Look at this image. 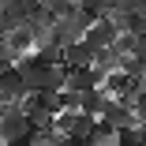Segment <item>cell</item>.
Segmentation results:
<instances>
[{
	"instance_id": "cell-1",
	"label": "cell",
	"mask_w": 146,
	"mask_h": 146,
	"mask_svg": "<svg viewBox=\"0 0 146 146\" xmlns=\"http://www.w3.org/2000/svg\"><path fill=\"white\" fill-rule=\"evenodd\" d=\"M86 26H90V19H86L79 8L71 11V15H64V19H56L52 23V30H49V45H56V49H68V45H75V41H82V34H86Z\"/></svg>"
},
{
	"instance_id": "cell-2",
	"label": "cell",
	"mask_w": 146,
	"mask_h": 146,
	"mask_svg": "<svg viewBox=\"0 0 146 146\" xmlns=\"http://www.w3.org/2000/svg\"><path fill=\"white\" fill-rule=\"evenodd\" d=\"M30 135V124H26V112L19 105H8L4 116H0V146H15Z\"/></svg>"
},
{
	"instance_id": "cell-3",
	"label": "cell",
	"mask_w": 146,
	"mask_h": 146,
	"mask_svg": "<svg viewBox=\"0 0 146 146\" xmlns=\"http://www.w3.org/2000/svg\"><path fill=\"white\" fill-rule=\"evenodd\" d=\"M15 71H19V79H23V86H26V94H41L45 90V64H38V56L30 52V56H19V60L11 64Z\"/></svg>"
},
{
	"instance_id": "cell-4",
	"label": "cell",
	"mask_w": 146,
	"mask_h": 146,
	"mask_svg": "<svg viewBox=\"0 0 146 146\" xmlns=\"http://www.w3.org/2000/svg\"><path fill=\"white\" fill-rule=\"evenodd\" d=\"M101 124H109V127H139V116H135V109L127 105V101H120V98H109L105 101V112L98 116Z\"/></svg>"
},
{
	"instance_id": "cell-5",
	"label": "cell",
	"mask_w": 146,
	"mask_h": 146,
	"mask_svg": "<svg viewBox=\"0 0 146 146\" xmlns=\"http://www.w3.org/2000/svg\"><path fill=\"white\" fill-rule=\"evenodd\" d=\"M116 34H120V30H116V23H112V19H98V23H90V26H86L82 41L90 45L94 52H101V49H109V45L116 41Z\"/></svg>"
},
{
	"instance_id": "cell-6",
	"label": "cell",
	"mask_w": 146,
	"mask_h": 146,
	"mask_svg": "<svg viewBox=\"0 0 146 146\" xmlns=\"http://www.w3.org/2000/svg\"><path fill=\"white\" fill-rule=\"evenodd\" d=\"M98 86H101V79H98L90 68H68V79H64V90H68V94L82 98V94L98 90Z\"/></svg>"
},
{
	"instance_id": "cell-7",
	"label": "cell",
	"mask_w": 146,
	"mask_h": 146,
	"mask_svg": "<svg viewBox=\"0 0 146 146\" xmlns=\"http://www.w3.org/2000/svg\"><path fill=\"white\" fill-rule=\"evenodd\" d=\"M23 98H26V86H23L19 71L8 68L4 75H0V105H19Z\"/></svg>"
},
{
	"instance_id": "cell-8",
	"label": "cell",
	"mask_w": 146,
	"mask_h": 146,
	"mask_svg": "<svg viewBox=\"0 0 146 146\" xmlns=\"http://www.w3.org/2000/svg\"><path fill=\"white\" fill-rule=\"evenodd\" d=\"M60 60H64V68H90L94 64V49L86 41H75V45H68L60 52Z\"/></svg>"
},
{
	"instance_id": "cell-9",
	"label": "cell",
	"mask_w": 146,
	"mask_h": 146,
	"mask_svg": "<svg viewBox=\"0 0 146 146\" xmlns=\"http://www.w3.org/2000/svg\"><path fill=\"white\" fill-rule=\"evenodd\" d=\"M105 101H109V94L98 86V90H90V94H82V98H79V112H82V116H90V120H98V116L105 112Z\"/></svg>"
},
{
	"instance_id": "cell-10",
	"label": "cell",
	"mask_w": 146,
	"mask_h": 146,
	"mask_svg": "<svg viewBox=\"0 0 146 146\" xmlns=\"http://www.w3.org/2000/svg\"><path fill=\"white\" fill-rule=\"evenodd\" d=\"M90 71H94L98 79H105L109 71H120V56L112 52V45H109V49H101V52H94V64H90Z\"/></svg>"
},
{
	"instance_id": "cell-11",
	"label": "cell",
	"mask_w": 146,
	"mask_h": 146,
	"mask_svg": "<svg viewBox=\"0 0 146 146\" xmlns=\"http://www.w3.org/2000/svg\"><path fill=\"white\" fill-rule=\"evenodd\" d=\"M135 45H139V38H131V34H116V41H112V52L124 60V56H131V52H135Z\"/></svg>"
},
{
	"instance_id": "cell-12",
	"label": "cell",
	"mask_w": 146,
	"mask_h": 146,
	"mask_svg": "<svg viewBox=\"0 0 146 146\" xmlns=\"http://www.w3.org/2000/svg\"><path fill=\"white\" fill-rule=\"evenodd\" d=\"M131 109H135V116H139V120L146 116V86H142V90L135 94V101H131Z\"/></svg>"
},
{
	"instance_id": "cell-13",
	"label": "cell",
	"mask_w": 146,
	"mask_h": 146,
	"mask_svg": "<svg viewBox=\"0 0 146 146\" xmlns=\"http://www.w3.org/2000/svg\"><path fill=\"white\" fill-rule=\"evenodd\" d=\"M131 60H135V64L142 68V75H146V41H139V45H135V52H131Z\"/></svg>"
},
{
	"instance_id": "cell-14",
	"label": "cell",
	"mask_w": 146,
	"mask_h": 146,
	"mask_svg": "<svg viewBox=\"0 0 146 146\" xmlns=\"http://www.w3.org/2000/svg\"><path fill=\"white\" fill-rule=\"evenodd\" d=\"M127 8H131L135 15H142V19H146V0H127Z\"/></svg>"
},
{
	"instance_id": "cell-15",
	"label": "cell",
	"mask_w": 146,
	"mask_h": 146,
	"mask_svg": "<svg viewBox=\"0 0 146 146\" xmlns=\"http://www.w3.org/2000/svg\"><path fill=\"white\" fill-rule=\"evenodd\" d=\"M11 64H15V60H11V56H8V52H0V75H4V71H8Z\"/></svg>"
},
{
	"instance_id": "cell-16",
	"label": "cell",
	"mask_w": 146,
	"mask_h": 146,
	"mask_svg": "<svg viewBox=\"0 0 146 146\" xmlns=\"http://www.w3.org/2000/svg\"><path fill=\"white\" fill-rule=\"evenodd\" d=\"M139 142L146 146V124H139Z\"/></svg>"
},
{
	"instance_id": "cell-17",
	"label": "cell",
	"mask_w": 146,
	"mask_h": 146,
	"mask_svg": "<svg viewBox=\"0 0 146 146\" xmlns=\"http://www.w3.org/2000/svg\"><path fill=\"white\" fill-rule=\"evenodd\" d=\"M0 4H4V0H0Z\"/></svg>"
}]
</instances>
